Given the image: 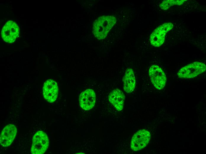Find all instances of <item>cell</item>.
Returning <instances> with one entry per match:
<instances>
[{"mask_svg": "<svg viewBox=\"0 0 206 154\" xmlns=\"http://www.w3.org/2000/svg\"><path fill=\"white\" fill-rule=\"evenodd\" d=\"M49 145V140L46 133L39 131L33 138L31 152L33 154H42L46 150Z\"/></svg>", "mask_w": 206, "mask_h": 154, "instance_id": "cell-3", "label": "cell"}, {"mask_svg": "<svg viewBox=\"0 0 206 154\" xmlns=\"http://www.w3.org/2000/svg\"><path fill=\"white\" fill-rule=\"evenodd\" d=\"M125 96L123 92L119 89H116L110 93L109 100L118 111L122 110L123 108Z\"/></svg>", "mask_w": 206, "mask_h": 154, "instance_id": "cell-11", "label": "cell"}, {"mask_svg": "<svg viewBox=\"0 0 206 154\" xmlns=\"http://www.w3.org/2000/svg\"><path fill=\"white\" fill-rule=\"evenodd\" d=\"M123 89L127 93L132 92L136 86V80L133 70L131 68L126 69L123 78Z\"/></svg>", "mask_w": 206, "mask_h": 154, "instance_id": "cell-12", "label": "cell"}, {"mask_svg": "<svg viewBox=\"0 0 206 154\" xmlns=\"http://www.w3.org/2000/svg\"><path fill=\"white\" fill-rule=\"evenodd\" d=\"M186 0H164L160 4V8L164 10L169 9L171 6L175 5H181Z\"/></svg>", "mask_w": 206, "mask_h": 154, "instance_id": "cell-13", "label": "cell"}, {"mask_svg": "<svg viewBox=\"0 0 206 154\" xmlns=\"http://www.w3.org/2000/svg\"><path fill=\"white\" fill-rule=\"evenodd\" d=\"M19 34V28L15 22L8 21L3 27L1 36L3 40L9 43H12Z\"/></svg>", "mask_w": 206, "mask_h": 154, "instance_id": "cell-6", "label": "cell"}, {"mask_svg": "<svg viewBox=\"0 0 206 154\" xmlns=\"http://www.w3.org/2000/svg\"><path fill=\"white\" fill-rule=\"evenodd\" d=\"M117 21L113 16H102L94 21L93 24V33L97 39H104Z\"/></svg>", "mask_w": 206, "mask_h": 154, "instance_id": "cell-1", "label": "cell"}, {"mask_svg": "<svg viewBox=\"0 0 206 154\" xmlns=\"http://www.w3.org/2000/svg\"><path fill=\"white\" fill-rule=\"evenodd\" d=\"M173 26L171 23H165L155 29L150 36L151 44L155 47L160 46L164 42L167 33L173 28Z\"/></svg>", "mask_w": 206, "mask_h": 154, "instance_id": "cell-4", "label": "cell"}, {"mask_svg": "<svg viewBox=\"0 0 206 154\" xmlns=\"http://www.w3.org/2000/svg\"><path fill=\"white\" fill-rule=\"evenodd\" d=\"M17 132V128L13 124H9L6 126L1 134V145L3 147L10 145L14 140Z\"/></svg>", "mask_w": 206, "mask_h": 154, "instance_id": "cell-10", "label": "cell"}, {"mask_svg": "<svg viewBox=\"0 0 206 154\" xmlns=\"http://www.w3.org/2000/svg\"><path fill=\"white\" fill-rule=\"evenodd\" d=\"M150 139L149 131L145 129L139 130L133 136L131 141V147L133 150L137 151L145 147Z\"/></svg>", "mask_w": 206, "mask_h": 154, "instance_id": "cell-5", "label": "cell"}, {"mask_svg": "<svg viewBox=\"0 0 206 154\" xmlns=\"http://www.w3.org/2000/svg\"><path fill=\"white\" fill-rule=\"evenodd\" d=\"M96 100L95 92L93 90L90 89L81 92L79 99L81 107L86 110H90L94 107Z\"/></svg>", "mask_w": 206, "mask_h": 154, "instance_id": "cell-9", "label": "cell"}, {"mask_svg": "<svg viewBox=\"0 0 206 154\" xmlns=\"http://www.w3.org/2000/svg\"><path fill=\"white\" fill-rule=\"evenodd\" d=\"M149 75L151 81L157 89H162L165 86L166 78L162 69L156 65L151 66L149 70Z\"/></svg>", "mask_w": 206, "mask_h": 154, "instance_id": "cell-7", "label": "cell"}, {"mask_svg": "<svg viewBox=\"0 0 206 154\" xmlns=\"http://www.w3.org/2000/svg\"><path fill=\"white\" fill-rule=\"evenodd\" d=\"M58 88L56 82L49 79L45 82L43 87V94L45 99L49 102H53L57 99Z\"/></svg>", "mask_w": 206, "mask_h": 154, "instance_id": "cell-8", "label": "cell"}, {"mask_svg": "<svg viewBox=\"0 0 206 154\" xmlns=\"http://www.w3.org/2000/svg\"><path fill=\"white\" fill-rule=\"evenodd\" d=\"M206 69V65L204 63L194 62L181 68L177 75L179 78H193L204 72Z\"/></svg>", "mask_w": 206, "mask_h": 154, "instance_id": "cell-2", "label": "cell"}]
</instances>
